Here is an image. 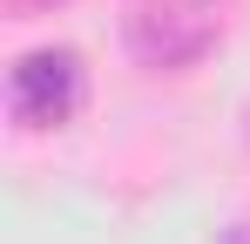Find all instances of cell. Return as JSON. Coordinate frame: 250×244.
I'll use <instances>...</instances> for the list:
<instances>
[{
	"instance_id": "277c9868",
	"label": "cell",
	"mask_w": 250,
	"mask_h": 244,
	"mask_svg": "<svg viewBox=\"0 0 250 244\" xmlns=\"http://www.w3.org/2000/svg\"><path fill=\"white\" fill-rule=\"evenodd\" d=\"M223 244H250V224H230V238Z\"/></svg>"
},
{
	"instance_id": "7a4b0ae2",
	"label": "cell",
	"mask_w": 250,
	"mask_h": 244,
	"mask_svg": "<svg viewBox=\"0 0 250 244\" xmlns=\"http://www.w3.org/2000/svg\"><path fill=\"white\" fill-rule=\"evenodd\" d=\"M88 95V68L75 48H27L7 68V109L21 129H61Z\"/></svg>"
},
{
	"instance_id": "6da1fadb",
	"label": "cell",
	"mask_w": 250,
	"mask_h": 244,
	"mask_svg": "<svg viewBox=\"0 0 250 244\" xmlns=\"http://www.w3.org/2000/svg\"><path fill=\"white\" fill-rule=\"evenodd\" d=\"M237 21V0H128L122 41L142 68H196L203 54L223 48Z\"/></svg>"
},
{
	"instance_id": "3957f363",
	"label": "cell",
	"mask_w": 250,
	"mask_h": 244,
	"mask_svg": "<svg viewBox=\"0 0 250 244\" xmlns=\"http://www.w3.org/2000/svg\"><path fill=\"white\" fill-rule=\"evenodd\" d=\"M47 7H68V0H7V14H21V21L27 14H47Z\"/></svg>"
}]
</instances>
